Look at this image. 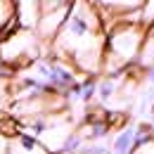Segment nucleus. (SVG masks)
<instances>
[{
  "label": "nucleus",
  "instance_id": "nucleus-7",
  "mask_svg": "<svg viewBox=\"0 0 154 154\" xmlns=\"http://www.w3.org/2000/svg\"><path fill=\"white\" fill-rule=\"evenodd\" d=\"M10 154H48V149L40 145L36 137L14 131L10 135Z\"/></svg>",
  "mask_w": 154,
  "mask_h": 154
},
{
  "label": "nucleus",
  "instance_id": "nucleus-12",
  "mask_svg": "<svg viewBox=\"0 0 154 154\" xmlns=\"http://www.w3.org/2000/svg\"><path fill=\"white\" fill-rule=\"evenodd\" d=\"M95 90H97V81L95 78H83L81 81V104H90L95 100Z\"/></svg>",
  "mask_w": 154,
  "mask_h": 154
},
{
  "label": "nucleus",
  "instance_id": "nucleus-8",
  "mask_svg": "<svg viewBox=\"0 0 154 154\" xmlns=\"http://www.w3.org/2000/svg\"><path fill=\"white\" fill-rule=\"evenodd\" d=\"M135 149V123H126L109 142V154H133Z\"/></svg>",
  "mask_w": 154,
  "mask_h": 154
},
{
  "label": "nucleus",
  "instance_id": "nucleus-10",
  "mask_svg": "<svg viewBox=\"0 0 154 154\" xmlns=\"http://www.w3.org/2000/svg\"><path fill=\"white\" fill-rule=\"evenodd\" d=\"M10 29H17V21H14V2L0 0V40L7 38L12 33Z\"/></svg>",
  "mask_w": 154,
  "mask_h": 154
},
{
  "label": "nucleus",
  "instance_id": "nucleus-4",
  "mask_svg": "<svg viewBox=\"0 0 154 154\" xmlns=\"http://www.w3.org/2000/svg\"><path fill=\"white\" fill-rule=\"evenodd\" d=\"M33 76H38L55 95H64L69 88H74L78 81H83V78L78 76V71L71 66V64H66V62H62L57 57H43L38 62H33L31 66H26Z\"/></svg>",
  "mask_w": 154,
  "mask_h": 154
},
{
  "label": "nucleus",
  "instance_id": "nucleus-16",
  "mask_svg": "<svg viewBox=\"0 0 154 154\" xmlns=\"http://www.w3.org/2000/svg\"><path fill=\"white\" fill-rule=\"evenodd\" d=\"M0 133H10V135H12V131L7 128V119H5L2 114H0Z\"/></svg>",
  "mask_w": 154,
  "mask_h": 154
},
{
  "label": "nucleus",
  "instance_id": "nucleus-11",
  "mask_svg": "<svg viewBox=\"0 0 154 154\" xmlns=\"http://www.w3.org/2000/svg\"><path fill=\"white\" fill-rule=\"evenodd\" d=\"M116 93H119V81H112V78H107V76L102 78V81H97L95 97H100V102H102V104L112 102Z\"/></svg>",
  "mask_w": 154,
  "mask_h": 154
},
{
  "label": "nucleus",
  "instance_id": "nucleus-5",
  "mask_svg": "<svg viewBox=\"0 0 154 154\" xmlns=\"http://www.w3.org/2000/svg\"><path fill=\"white\" fill-rule=\"evenodd\" d=\"M71 2L66 0H52V2H40V19L36 26V36L40 38L43 45H50L52 38L57 36L59 26L64 24L66 14H69Z\"/></svg>",
  "mask_w": 154,
  "mask_h": 154
},
{
  "label": "nucleus",
  "instance_id": "nucleus-9",
  "mask_svg": "<svg viewBox=\"0 0 154 154\" xmlns=\"http://www.w3.org/2000/svg\"><path fill=\"white\" fill-rule=\"evenodd\" d=\"M135 66L145 74L149 66H154V26L145 29V38H142V45H140V52L133 62Z\"/></svg>",
  "mask_w": 154,
  "mask_h": 154
},
{
  "label": "nucleus",
  "instance_id": "nucleus-1",
  "mask_svg": "<svg viewBox=\"0 0 154 154\" xmlns=\"http://www.w3.org/2000/svg\"><path fill=\"white\" fill-rule=\"evenodd\" d=\"M52 57L71 64L90 78L102 71L104 62V21L95 2H71L69 14L50 43Z\"/></svg>",
  "mask_w": 154,
  "mask_h": 154
},
{
  "label": "nucleus",
  "instance_id": "nucleus-13",
  "mask_svg": "<svg viewBox=\"0 0 154 154\" xmlns=\"http://www.w3.org/2000/svg\"><path fill=\"white\" fill-rule=\"evenodd\" d=\"M133 154H154V137L149 142H145V145H140V147H135Z\"/></svg>",
  "mask_w": 154,
  "mask_h": 154
},
{
  "label": "nucleus",
  "instance_id": "nucleus-6",
  "mask_svg": "<svg viewBox=\"0 0 154 154\" xmlns=\"http://www.w3.org/2000/svg\"><path fill=\"white\" fill-rule=\"evenodd\" d=\"M40 19V2L36 0H26V2H14V21L17 29H26V31H36Z\"/></svg>",
  "mask_w": 154,
  "mask_h": 154
},
{
  "label": "nucleus",
  "instance_id": "nucleus-3",
  "mask_svg": "<svg viewBox=\"0 0 154 154\" xmlns=\"http://www.w3.org/2000/svg\"><path fill=\"white\" fill-rule=\"evenodd\" d=\"M43 43L36 36V31H26V29H14L7 38L0 40V62L7 66H19L26 69L33 62L43 57Z\"/></svg>",
  "mask_w": 154,
  "mask_h": 154
},
{
  "label": "nucleus",
  "instance_id": "nucleus-2",
  "mask_svg": "<svg viewBox=\"0 0 154 154\" xmlns=\"http://www.w3.org/2000/svg\"><path fill=\"white\" fill-rule=\"evenodd\" d=\"M145 38V26L135 21H116L109 24L104 31V62L102 69L107 74L112 71H126L140 52V45Z\"/></svg>",
  "mask_w": 154,
  "mask_h": 154
},
{
  "label": "nucleus",
  "instance_id": "nucleus-14",
  "mask_svg": "<svg viewBox=\"0 0 154 154\" xmlns=\"http://www.w3.org/2000/svg\"><path fill=\"white\" fill-rule=\"evenodd\" d=\"M0 154H10V133H0Z\"/></svg>",
  "mask_w": 154,
  "mask_h": 154
},
{
  "label": "nucleus",
  "instance_id": "nucleus-15",
  "mask_svg": "<svg viewBox=\"0 0 154 154\" xmlns=\"http://www.w3.org/2000/svg\"><path fill=\"white\" fill-rule=\"evenodd\" d=\"M145 119H147V123H149V128H152V133H154V104L149 107V112H147Z\"/></svg>",
  "mask_w": 154,
  "mask_h": 154
}]
</instances>
